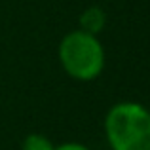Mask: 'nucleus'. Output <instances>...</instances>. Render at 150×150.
<instances>
[{"instance_id": "4", "label": "nucleus", "mask_w": 150, "mask_h": 150, "mask_svg": "<svg viewBox=\"0 0 150 150\" xmlns=\"http://www.w3.org/2000/svg\"><path fill=\"white\" fill-rule=\"evenodd\" d=\"M23 150H55V146L48 137L40 135V133H33L25 139Z\"/></svg>"}, {"instance_id": "2", "label": "nucleus", "mask_w": 150, "mask_h": 150, "mask_svg": "<svg viewBox=\"0 0 150 150\" xmlns=\"http://www.w3.org/2000/svg\"><path fill=\"white\" fill-rule=\"evenodd\" d=\"M59 61L69 76L88 82L103 72L105 50L95 34L72 30L59 44Z\"/></svg>"}, {"instance_id": "1", "label": "nucleus", "mask_w": 150, "mask_h": 150, "mask_svg": "<svg viewBox=\"0 0 150 150\" xmlns=\"http://www.w3.org/2000/svg\"><path fill=\"white\" fill-rule=\"evenodd\" d=\"M112 150H150V110L139 103H118L105 118Z\"/></svg>"}, {"instance_id": "3", "label": "nucleus", "mask_w": 150, "mask_h": 150, "mask_svg": "<svg viewBox=\"0 0 150 150\" xmlns=\"http://www.w3.org/2000/svg\"><path fill=\"white\" fill-rule=\"evenodd\" d=\"M105 23H106V15H105V11L97 6L88 8V10L80 15V27H82L80 30L95 34V36H97V33H101V30L105 29Z\"/></svg>"}, {"instance_id": "5", "label": "nucleus", "mask_w": 150, "mask_h": 150, "mask_svg": "<svg viewBox=\"0 0 150 150\" xmlns=\"http://www.w3.org/2000/svg\"><path fill=\"white\" fill-rule=\"evenodd\" d=\"M55 150H89V148H86L84 144H78V143H65L55 146Z\"/></svg>"}]
</instances>
